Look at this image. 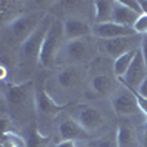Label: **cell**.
<instances>
[{"mask_svg":"<svg viewBox=\"0 0 147 147\" xmlns=\"http://www.w3.org/2000/svg\"><path fill=\"white\" fill-rule=\"evenodd\" d=\"M94 7V24L112 22V15L115 9L113 0H97L93 3Z\"/></svg>","mask_w":147,"mask_h":147,"instance_id":"obj_18","label":"cell"},{"mask_svg":"<svg viewBox=\"0 0 147 147\" xmlns=\"http://www.w3.org/2000/svg\"><path fill=\"white\" fill-rule=\"evenodd\" d=\"M144 134H146V137H147V122H146V127H144Z\"/></svg>","mask_w":147,"mask_h":147,"instance_id":"obj_33","label":"cell"},{"mask_svg":"<svg viewBox=\"0 0 147 147\" xmlns=\"http://www.w3.org/2000/svg\"><path fill=\"white\" fill-rule=\"evenodd\" d=\"M88 147H119L116 141V132L115 134H109L105 136L99 140H94L88 144Z\"/></svg>","mask_w":147,"mask_h":147,"instance_id":"obj_22","label":"cell"},{"mask_svg":"<svg viewBox=\"0 0 147 147\" xmlns=\"http://www.w3.org/2000/svg\"><path fill=\"white\" fill-rule=\"evenodd\" d=\"M53 147H78L77 141H60L57 144H55Z\"/></svg>","mask_w":147,"mask_h":147,"instance_id":"obj_29","label":"cell"},{"mask_svg":"<svg viewBox=\"0 0 147 147\" xmlns=\"http://www.w3.org/2000/svg\"><path fill=\"white\" fill-rule=\"evenodd\" d=\"M137 91H138V93H140L143 97H146V99H147V78L144 80V82L141 84V87H140Z\"/></svg>","mask_w":147,"mask_h":147,"instance_id":"obj_30","label":"cell"},{"mask_svg":"<svg viewBox=\"0 0 147 147\" xmlns=\"http://www.w3.org/2000/svg\"><path fill=\"white\" fill-rule=\"evenodd\" d=\"M127 88V87H125ZM127 90H129L132 94H134V97H136V100H137V103H138V107H140V110H141V113L146 116V119H147V99L146 97H143L137 90H132V88H127Z\"/></svg>","mask_w":147,"mask_h":147,"instance_id":"obj_26","label":"cell"},{"mask_svg":"<svg viewBox=\"0 0 147 147\" xmlns=\"http://www.w3.org/2000/svg\"><path fill=\"white\" fill-rule=\"evenodd\" d=\"M63 31H65V40L66 41L85 38V37H88L93 32L88 22L81 19V18H68L63 22Z\"/></svg>","mask_w":147,"mask_h":147,"instance_id":"obj_13","label":"cell"},{"mask_svg":"<svg viewBox=\"0 0 147 147\" xmlns=\"http://www.w3.org/2000/svg\"><path fill=\"white\" fill-rule=\"evenodd\" d=\"M93 32L91 35L97 37L100 40H112V38H119V37H131L137 35L131 27H124L119 25L116 22H105V24H94L91 27Z\"/></svg>","mask_w":147,"mask_h":147,"instance_id":"obj_8","label":"cell"},{"mask_svg":"<svg viewBox=\"0 0 147 147\" xmlns=\"http://www.w3.org/2000/svg\"><path fill=\"white\" fill-rule=\"evenodd\" d=\"M47 15L44 12H31L25 13L24 16L18 18L15 22L7 25V34H6V41L9 46H22L27 38L35 32V30L41 25L43 19Z\"/></svg>","mask_w":147,"mask_h":147,"instance_id":"obj_2","label":"cell"},{"mask_svg":"<svg viewBox=\"0 0 147 147\" xmlns=\"http://www.w3.org/2000/svg\"><path fill=\"white\" fill-rule=\"evenodd\" d=\"M141 15H138L137 12H134L128 6L122 3V0L115 2V9H113V15H112V22H116L119 25L124 27H134V24L137 22V19Z\"/></svg>","mask_w":147,"mask_h":147,"instance_id":"obj_15","label":"cell"},{"mask_svg":"<svg viewBox=\"0 0 147 147\" xmlns=\"http://www.w3.org/2000/svg\"><path fill=\"white\" fill-rule=\"evenodd\" d=\"M65 107H66V105L56 103L50 97V94L44 90V87H37V90H35V109L38 113H41L43 116L53 118V116L59 115Z\"/></svg>","mask_w":147,"mask_h":147,"instance_id":"obj_10","label":"cell"},{"mask_svg":"<svg viewBox=\"0 0 147 147\" xmlns=\"http://www.w3.org/2000/svg\"><path fill=\"white\" fill-rule=\"evenodd\" d=\"M0 71H2V80H6V66H0Z\"/></svg>","mask_w":147,"mask_h":147,"instance_id":"obj_32","label":"cell"},{"mask_svg":"<svg viewBox=\"0 0 147 147\" xmlns=\"http://www.w3.org/2000/svg\"><path fill=\"white\" fill-rule=\"evenodd\" d=\"M138 50H140V49H138ZM138 50L128 52V53H125V55H122V56H119V57L115 59V62H113V72H115L116 78L125 77V74L129 69V66H131L132 60H134V57H136V55H137Z\"/></svg>","mask_w":147,"mask_h":147,"instance_id":"obj_21","label":"cell"},{"mask_svg":"<svg viewBox=\"0 0 147 147\" xmlns=\"http://www.w3.org/2000/svg\"><path fill=\"white\" fill-rule=\"evenodd\" d=\"M24 7L25 3L18 0H2L0 2V18H2V27L6 28L18 18L24 16Z\"/></svg>","mask_w":147,"mask_h":147,"instance_id":"obj_14","label":"cell"},{"mask_svg":"<svg viewBox=\"0 0 147 147\" xmlns=\"http://www.w3.org/2000/svg\"><path fill=\"white\" fill-rule=\"evenodd\" d=\"M65 41L66 40H65V31H63V22L55 19L44 38L38 63L43 68H53L59 62V56L65 46Z\"/></svg>","mask_w":147,"mask_h":147,"instance_id":"obj_1","label":"cell"},{"mask_svg":"<svg viewBox=\"0 0 147 147\" xmlns=\"http://www.w3.org/2000/svg\"><path fill=\"white\" fill-rule=\"evenodd\" d=\"M16 141L25 144V141L21 140L18 136H15V134H3L2 147H18V143H16Z\"/></svg>","mask_w":147,"mask_h":147,"instance_id":"obj_25","label":"cell"},{"mask_svg":"<svg viewBox=\"0 0 147 147\" xmlns=\"http://www.w3.org/2000/svg\"><path fill=\"white\" fill-rule=\"evenodd\" d=\"M62 53H63L65 60L68 63H72L74 66H77V63H84V62H87V60L91 59L93 47L85 38L72 40V41L65 43L60 55Z\"/></svg>","mask_w":147,"mask_h":147,"instance_id":"obj_5","label":"cell"},{"mask_svg":"<svg viewBox=\"0 0 147 147\" xmlns=\"http://www.w3.org/2000/svg\"><path fill=\"white\" fill-rule=\"evenodd\" d=\"M2 131L3 134H15V125L12 122V116L2 113Z\"/></svg>","mask_w":147,"mask_h":147,"instance_id":"obj_23","label":"cell"},{"mask_svg":"<svg viewBox=\"0 0 147 147\" xmlns=\"http://www.w3.org/2000/svg\"><path fill=\"white\" fill-rule=\"evenodd\" d=\"M122 3L125 6H128L129 9H132L134 12H137L138 15H143V9H141V5H140L138 0H129V2H124V0H122Z\"/></svg>","mask_w":147,"mask_h":147,"instance_id":"obj_27","label":"cell"},{"mask_svg":"<svg viewBox=\"0 0 147 147\" xmlns=\"http://www.w3.org/2000/svg\"><path fill=\"white\" fill-rule=\"evenodd\" d=\"M78 122L87 132H94L103 127L105 118L99 109L93 106H84L78 113Z\"/></svg>","mask_w":147,"mask_h":147,"instance_id":"obj_12","label":"cell"},{"mask_svg":"<svg viewBox=\"0 0 147 147\" xmlns=\"http://www.w3.org/2000/svg\"><path fill=\"white\" fill-rule=\"evenodd\" d=\"M5 97L15 112H22L31 105V100L35 102V93L32 96V82L27 81L24 84H10L5 90Z\"/></svg>","mask_w":147,"mask_h":147,"instance_id":"obj_4","label":"cell"},{"mask_svg":"<svg viewBox=\"0 0 147 147\" xmlns=\"http://www.w3.org/2000/svg\"><path fill=\"white\" fill-rule=\"evenodd\" d=\"M140 5H141V9H143V13L147 15V0H141Z\"/></svg>","mask_w":147,"mask_h":147,"instance_id":"obj_31","label":"cell"},{"mask_svg":"<svg viewBox=\"0 0 147 147\" xmlns=\"http://www.w3.org/2000/svg\"><path fill=\"white\" fill-rule=\"evenodd\" d=\"M116 141L119 147H140L137 132L131 124H119L116 128Z\"/></svg>","mask_w":147,"mask_h":147,"instance_id":"obj_17","label":"cell"},{"mask_svg":"<svg viewBox=\"0 0 147 147\" xmlns=\"http://www.w3.org/2000/svg\"><path fill=\"white\" fill-rule=\"evenodd\" d=\"M110 105H112L115 113H118L121 116H131V115L141 113L136 97L127 88H125V91L113 94L110 97Z\"/></svg>","mask_w":147,"mask_h":147,"instance_id":"obj_9","label":"cell"},{"mask_svg":"<svg viewBox=\"0 0 147 147\" xmlns=\"http://www.w3.org/2000/svg\"><path fill=\"white\" fill-rule=\"evenodd\" d=\"M25 146L27 147H47L50 137L44 136L40 132V129L37 128V125H32L31 128L27 129L25 132Z\"/></svg>","mask_w":147,"mask_h":147,"instance_id":"obj_20","label":"cell"},{"mask_svg":"<svg viewBox=\"0 0 147 147\" xmlns=\"http://www.w3.org/2000/svg\"><path fill=\"white\" fill-rule=\"evenodd\" d=\"M143 35H131V37H119L112 40H103V50L112 57H119L132 50H138L141 47Z\"/></svg>","mask_w":147,"mask_h":147,"instance_id":"obj_6","label":"cell"},{"mask_svg":"<svg viewBox=\"0 0 147 147\" xmlns=\"http://www.w3.org/2000/svg\"><path fill=\"white\" fill-rule=\"evenodd\" d=\"M82 80V71L80 69V66H65L62 71L57 74L56 81L62 88H74L81 82Z\"/></svg>","mask_w":147,"mask_h":147,"instance_id":"obj_16","label":"cell"},{"mask_svg":"<svg viewBox=\"0 0 147 147\" xmlns=\"http://www.w3.org/2000/svg\"><path fill=\"white\" fill-rule=\"evenodd\" d=\"M91 88L99 93L100 96H112L115 91V82L109 75H105V74H100V75H96L91 80Z\"/></svg>","mask_w":147,"mask_h":147,"instance_id":"obj_19","label":"cell"},{"mask_svg":"<svg viewBox=\"0 0 147 147\" xmlns=\"http://www.w3.org/2000/svg\"><path fill=\"white\" fill-rule=\"evenodd\" d=\"M59 137L62 141H81L88 138L90 132H87L78 121L66 118L59 124Z\"/></svg>","mask_w":147,"mask_h":147,"instance_id":"obj_11","label":"cell"},{"mask_svg":"<svg viewBox=\"0 0 147 147\" xmlns=\"http://www.w3.org/2000/svg\"><path fill=\"white\" fill-rule=\"evenodd\" d=\"M140 50L143 53V57H144V62H146V66H147V34L143 35V41H141V47Z\"/></svg>","mask_w":147,"mask_h":147,"instance_id":"obj_28","label":"cell"},{"mask_svg":"<svg viewBox=\"0 0 147 147\" xmlns=\"http://www.w3.org/2000/svg\"><path fill=\"white\" fill-rule=\"evenodd\" d=\"M55 19H52V16H46L41 22V25L35 30V32L25 40L21 47H19V53L22 56V59H25L27 62H32V60H40V52L44 43V38L50 30L52 24Z\"/></svg>","mask_w":147,"mask_h":147,"instance_id":"obj_3","label":"cell"},{"mask_svg":"<svg viewBox=\"0 0 147 147\" xmlns=\"http://www.w3.org/2000/svg\"><path fill=\"white\" fill-rule=\"evenodd\" d=\"M134 31H136L137 34H140V35H146L147 34V15L146 13H143L138 19H137V22L134 24Z\"/></svg>","mask_w":147,"mask_h":147,"instance_id":"obj_24","label":"cell"},{"mask_svg":"<svg viewBox=\"0 0 147 147\" xmlns=\"http://www.w3.org/2000/svg\"><path fill=\"white\" fill-rule=\"evenodd\" d=\"M146 78H147V66H146L141 50H138L136 57H134V60H132L131 66H129V69L127 71L125 77L118 78V81L127 88L138 90Z\"/></svg>","mask_w":147,"mask_h":147,"instance_id":"obj_7","label":"cell"}]
</instances>
